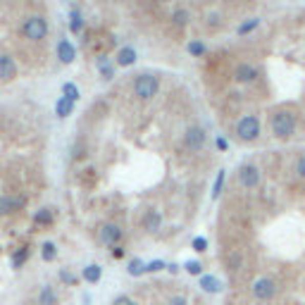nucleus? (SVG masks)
Here are the masks:
<instances>
[{
  "label": "nucleus",
  "mask_w": 305,
  "mask_h": 305,
  "mask_svg": "<svg viewBox=\"0 0 305 305\" xmlns=\"http://www.w3.org/2000/svg\"><path fill=\"white\" fill-rule=\"evenodd\" d=\"M115 62H117L119 67H132V64L136 62V50H134L132 46L122 48V50L117 53V57H115Z\"/></svg>",
  "instance_id": "15"
},
{
  "label": "nucleus",
  "mask_w": 305,
  "mask_h": 305,
  "mask_svg": "<svg viewBox=\"0 0 305 305\" xmlns=\"http://www.w3.org/2000/svg\"><path fill=\"white\" fill-rule=\"evenodd\" d=\"M191 248H193L195 253H205V250H208V238H205V236H195L193 241H191Z\"/></svg>",
  "instance_id": "31"
},
{
  "label": "nucleus",
  "mask_w": 305,
  "mask_h": 305,
  "mask_svg": "<svg viewBox=\"0 0 305 305\" xmlns=\"http://www.w3.org/2000/svg\"><path fill=\"white\" fill-rule=\"evenodd\" d=\"M253 296H255V300H260V303L272 300L277 296V284H274V279L272 277L255 279V281H253Z\"/></svg>",
  "instance_id": "5"
},
{
  "label": "nucleus",
  "mask_w": 305,
  "mask_h": 305,
  "mask_svg": "<svg viewBox=\"0 0 305 305\" xmlns=\"http://www.w3.org/2000/svg\"><path fill=\"white\" fill-rule=\"evenodd\" d=\"M72 112H74V103H72L70 98L62 96V98H60V100L55 103V115H57L60 119H64V117H70Z\"/></svg>",
  "instance_id": "17"
},
{
  "label": "nucleus",
  "mask_w": 305,
  "mask_h": 305,
  "mask_svg": "<svg viewBox=\"0 0 305 305\" xmlns=\"http://www.w3.org/2000/svg\"><path fill=\"white\" fill-rule=\"evenodd\" d=\"M184 272L191 277H203V265L198 260H188V263H184Z\"/></svg>",
  "instance_id": "28"
},
{
  "label": "nucleus",
  "mask_w": 305,
  "mask_h": 305,
  "mask_svg": "<svg viewBox=\"0 0 305 305\" xmlns=\"http://www.w3.org/2000/svg\"><path fill=\"white\" fill-rule=\"evenodd\" d=\"M160 227H162V212L150 208L146 215H143V229L152 234V231H160Z\"/></svg>",
  "instance_id": "14"
},
{
  "label": "nucleus",
  "mask_w": 305,
  "mask_h": 305,
  "mask_svg": "<svg viewBox=\"0 0 305 305\" xmlns=\"http://www.w3.org/2000/svg\"><path fill=\"white\" fill-rule=\"evenodd\" d=\"M215 146L220 148V150H227L229 143H227V139H224V136H217V139H215Z\"/></svg>",
  "instance_id": "38"
},
{
  "label": "nucleus",
  "mask_w": 305,
  "mask_h": 305,
  "mask_svg": "<svg viewBox=\"0 0 305 305\" xmlns=\"http://www.w3.org/2000/svg\"><path fill=\"white\" fill-rule=\"evenodd\" d=\"M34 222H36V227H50V224H53V210L41 208L34 215Z\"/></svg>",
  "instance_id": "19"
},
{
  "label": "nucleus",
  "mask_w": 305,
  "mask_h": 305,
  "mask_svg": "<svg viewBox=\"0 0 305 305\" xmlns=\"http://www.w3.org/2000/svg\"><path fill=\"white\" fill-rule=\"evenodd\" d=\"M260 179H263V174H260V169H257L255 165H250V162H243L241 167H238V184H241L243 188H257L260 186Z\"/></svg>",
  "instance_id": "6"
},
{
  "label": "nucleus",
  "mask_w": 305,
  "mask_h": 305,
  "mask_svg": "<svg viewBox=\"0 0 305 305\" xmlns=\"http://www.w3.org/2000/svg\"><path fill=\"white\" fill-rule=\"evenodd\" d=\"M167 272H172V274H177V272H179V265H177V263L167 265Z\"/></svg>",
  "instance_id": "40"
},
{
  "label": "nucleus",
  "mask_w": 305,
  "mask_h": 305,
  "mask_svg": "<svg viewBox=\"0 0 305 305\" xmlns=\"http://www.w3.org/2000/svg\"><path fill=\"white\" fill-rule=\"evenodd\" d=\"M17 76V62H14L12 55L7 53H0V81H10Z\"/></svg>",
  "instance_id": "9"
},
{
  "label": "nucleus",
  "mask_w": 305,
  "mask_h": 305,
  "mask_svg": "<svg viewBox=\"0 0 305 305\" xmlns=\"http://www.w3.org/2000/svg\"><path fill=\"white\" fill-rule=\"evenodd\" d=\"M208 141V134L203 126H188L186 134H184V148L191 152H198Z\"/></svg>",
  "instance_id": "7"
},
{
  "label": "nucleus",
  "mask_w": 305,
  "mask_h": 305,
  "mask_svg": "<svg viewBox=\"0 0 305 305\" xmlns=\"http://www.w3.org/2000/svg\"><path fill=\"white\" fill-rule=\"evenodd\" d=\"M126 272H129V277H141V274H146V263L139 260V257H134L129 263V267H126Z\"/></svg>",
  "instance_id": "23"
},
{
  "label": "nucleus",
  "mask_w": 305,
  "mask_h": 305,
  "mask_svg": "<svg viewBox=\"0 0 305 305\" xmlns=\"http://www.w3.org/2000/svg\"><path fill=\"white\" fill-rule=\"evenodd\" d=\"M24 208V198L19 195H0V215H10Z\"/></svg>",
  "instance_id": "12"
},
{
  "label": "nucleus",
  "mask_w": 305,
  "mask_h": 305,
  "mask_svg": "<svg viewBox=\"0 0 305 305\" xmlns=\"http://www.w3.org/2000/svg\"><path fill=\"white\" fill-rule=\"evenodd\" d=\"M98 236H100V243H105V246L115 248V246H119V243H122V236H124V231H122V227H119V224L107 222V224H103V227H100Z\"/></svg>",
  "instance_id": "8"
},
{
  "label": "nucleus",
  "mask_w": 305,
  "mask_h": 305,
  "mask_svg": "<svg viewBox=\"0 0 305 305\" xmlns=\"http://www.w3.org/2000/svg\"><path fill=\"white\" fill-rule=\"evenodd\" d=\"M27 257H29V246H21L19 250H17V253H14L12 255V265L14 267H17V270H19L21 265L27 263Z\"/></svg>",
  "instance_id": "29"
},
{
  "label": "nucleus",
  "mask_w": 305,
  "mask_h": 305,
  "mask_svg": "<svg viewBox=\"0 0 305 305\" xmlns=\"http://www.w3.org/2000/svg\"><path fill=\"white\" fill-rule=\"evenodd\" d=\"M296 174H298L300 179H305V152L298 158V162H296Z\"/></svg>",
  "instance_id": "34"
},
{
  "label": "nucleus",
  "mask_w": 305,
  "mask_h": 305,
  "mask_svg": "<svg viewBox=\"0 0 305 305\" xmlns=\"http://www.w3.org/2000/svg\"><path fill=\"white\" fill-rule=\"evenodd\" d=\"M186 50L193 57H205V55H208V48H205V43H201V41H191L186 46Z\"/></svg>",
  "instance_id": "26"
},
{
  "label": "nucleus",
  "mask_w": 305,
  "mask_h": 305,
  "mask_svg": "<svg viewBox=\"0 0 305 305\" xmlns=\"http://www.w3.org/2000/svg\"><path fill=\"white\" fill-rule=\"evenodd\" d=\"M217 24H220V17H217V14H210V17H208V27H217Z\"/></svg>",
  "instance_id": "39"
},
{
  "label": "nucleus",
  "mask_w": 305,
  "mask_h": 305,
  "mask_svg": "<svg viewBox=\"0 0 305 305\" xmlns=\"http://www.w3.org/2000/svg\"><path fill=\"white\" fill-rule=\"evenodd\" d=\"M83 303H86V305H91V303H89V298H86V300H83Z\"/></svg>",
  "instance_id": "42"
},
{
  "label": "nucleus",
  "mask_w": 305,
  "mask_h": 305,
  "mask_svg": "<svg viewBox=\"0 0 305 305\" xmlns=\"http://www.w3.org/2000/svg\"><path fill=\"white\" fill-rule=\"evenodd\" d=\"M160 91V79L155 74H139L134 79V96L139 98V100H152V98L158 96Z\"/></svg>",
  "instance_id": "2"
},
{
  "label": "nucleus",
  "mask_w": 305,
  "mask_h": 305,
  "mask_svg": "<svg viewBox=\"0 0 305 305\" xmlns=\"http://www.w3.org/2000/svg\"><path fill=\"white\" fill-rule=\"evenodd\" d=\"M70 31L72 34H81L83 31V17L79 10H72L70 12Z\"/></svg>",
  "instance_id": "20"
},
{
  "label": "nucleus",
  "mask_w": 305,
  "mask_h": 305,
  "mask_svg": "<svg viewBox=\"0 0 305 305\" xmlns=\"http://www.w3.org/2000/svg\"><path fill=\"white\" fill-rule=\"evenodd\" d=\"M260 134H263V126H260V119H257L255 115H243V117L236 122V136H238L243 143L257 141Z\"/></svg>",
  "instance_id": "3"
},
{
  "label": "nucleus",
  "mask_w": 305,
  "mask_h": 305,
  "mask_svg": "<svg viewBox=\"0 0 305 305\" xmlns=\"http://www.w3.org/2000/svg\"><path fill=\"white\" fill-rule=\"evenodd\" d=\"M224 177H227V169H220L215 177V184H212V201H217L222 195V188H224Z\"/></svg>",
  "instance_id": "24"
},
{
  "label": "nucleus",
  "mask_w": 305,
  "mask_h": 305,
  "mask_svg": "<svg viewBox=\"0 0 305 305\" xmlns=\"http://www.w3.org/2000/svg\"><path fill=\"white\" fill-rule=\"evenodd\" d=\"M188 19H191V14H188V10H184V7H179V10H174L172 12V21L177 27H186Z\"/></svg>",
  "instance_id": "25"
},
{
  "label": "nucleus",
  "mask_w": 305,
  "mask_h": 305,
  "mask_svg": "<svg viewBox=\"0 0 305 305\" xmlns=\"http://www.w3.org/2000/svg\"><path fill=\"white\" fill-rule=\"evenodd\" d=\"M98 70H100L103 79H112V74H115V67L110 64L107 55H100V57H98Z\"/></svg>",
  "instance_id": "22"
},
{
  "label": "nucleus",
  "mask_w": 305,
  "mask_h": 305,
  "mask_svg": "<svg viewBox=\"0 0 305 305\" xmlns=\"http://www.w3.org/2000/svg\"><path fill=\"white\" fill-rule=\"evenodd\" d=\"M162 270H167L165 260H150V263H146V274H155V272H162Z\"/></svg>",
  "instance_id": "30"
},
{
  "label": "nucleus",
  "mask_w": 305,
  "mask_h": 305,
  "mask_svg": "<svg viewBox=\"0 0 305 305\" xmlns=\"http://www.w3.org/2000/svg\"><path fill=\"white\" fill-rule=\"evenodd\" d=\"M160 3H172V0H160Z\"/></svg>",
  "instance_id": "41"
},
{
  "label": "nucleus",
  "mask_w": 305,
  "mask_h": 305,
  "mask_svg": "<svg viewBox=\"0 0 305 305\" xmlns=\"http://www.w3.org/2000/svg\"><path fill=\"white\" fill-rule=\"evenodd\" d=\"M83 281H89V284H98L100 281V277H103V267L100 265H86L81 272Z\"/></svg>",
  "instance_id": "16"
},
{
  "label": "nucleus",
  "mask_w": 305,
  "mask_h": 305,
  "mask_svg": "<svg viewBox=\"0 0 305 305\" xmlns=\"http://www.w3.org/2000/svg\"><path fill=\"white\" fill-rule=\"evenodd\" d=\"M76 57V48L72 46V41H67V38H62V41L57 43V60L62 64H72Z\"/></svg>",
  "instance_id": "13"
},
{
  "label": "nucleus",
  "mask_w": 305,
  "mask_h": 305,
  "mask_svg": "<svg viewBox=\"0 0 305 305\" xmlns=\"http://www.w3.org/2000/svg\"><path fill=\"white\" fill-rule=\"evenodd\" d=\"M257 70L253 67V64H248V62H241L238 67H236V72H234V79L238 83H255L257 81Z\"/></svg>",
  "instance_id": "11"
},
{
  "label": "nucleus",
  "mask_w": 305,
  "mask_h": 305,
  "mask_svg": "<svg viewBox=\"0 0 305 305\" xmlns=\"http://www.w3.org/2000/svg\"><path fill=\"white\" fill-rule=\"evenodd\" d=\"M167 305H188V298L179 293V296H172V298L167 300Z\"/></svg>",
  "instance_id": "35"
},
{
  "label": "nucleus",
  "mask_w": 305,
  "mask_h": 305,
  "mask_svg": "<svg viewBox=\"0 0 305 305\" xmlns=\"http://www.w3.org/2000/svg\"><path fill=\"white\" fill-rule=\"evenodd\" d=\"M198 289H201L203 293H210V296H217V293H222V281L215 277V274H203L201 279H198Z\"/></svg>",
  "instance_id": "10"
},
{
  "label": "nucleus",
  "mask_w": 305,
  "mask_h": 305,
  "mask_svg": "<svg viewBox=\"0 0 305 305\" xmlns=\"http://www.w3.org/2000/svg\"><path fill=\"white\" fill-rule=\"evenodd\" d=\"M260 27V19H250V21H243L241 27H238V36H246V34H250L253 29H257Z\"/></svg>",
  "instance_id": "32"
},
{
  "label": "nucleus",
  "mask_w": 305,
  "mask_h": 305,
  "mask_svg": "<svg viewBox=\"0 0 305 305\" xmlns=\"http://www.w3.org/2000/svg\"><path fill=\"white\" fill-rule=\"evenodd\" d=\"M38 305H57V293L53 291V286H43L38 293Z\"/></svg>",
  "instance_id": "18"
},
{
  "label": "nucleus",
  "mask_w": 305,
  "mask_h": 305,
  "mask_svg": "<svg viewBox=\"0 0 305 305\" xmlns=\"http://www.w3.org/2000/svg\"><path fill=\"white\" fill-rule=\"evenodd\" d=\"M21 34L27 36L29 41H43L48 36V19L41 14H31L21 24Z\"/></svg>",
  "instance_id": "4"
},
{
  "label": "nucleus",
  "mask_w": 305,
  "mask_h": 305,
  "mask_svg": "<svg viewBox=\"0 0 305 305\" xmlns=\"http://www.w3.org/2000/svg\"><path fill=\"white\" fill-rule=\"evenodd\" d=\"M112 305H136V300L132 296H117V298L112 300Z\"/></svg>",
  "instance_id": "33"
},
{
  "label": "nucleus",
  "mask_w": 305,
  "mask_h": 305,
  "mask_svg": "<svg viewBox=\"0 0 305 305\" xmlns=\"http://www.w3.org/2000/svg\"><path fill=\"white\" fill-rule=\"evenodd\" d=\"M60 279H62L64 284H76V277L72 274V272H67V270H62L60 272Z\"/></svg>",
  "instance_id": "36"
},
{
  "label": "nucleus",
  "mask_w": 305,
  "mask_h": 305,
  "mask_svg": "<svg viewBox=\"0 0 305 305\" xmlns=\"http://www.w3.org/2000/svg\"><path fill=\"white\" fill-rule=\"evenodd\" d=\"M62 96L64 98H70L72 103H76V100H79V96H81V93H79V86H76V83H72V81H67L62 86Z\"/></svg>",
  "instance_id": "27"
},
{
  "label": "nucleus",
  "mask_w": 305,
  "mask_h": 305,
  "mask_svg": "<svg viewBox=\"0 0 305 305\" xmlns=\"http://www.w3.org/2000/svg\"><path fill=\"white\" fill-rule=\"evenodd\" d=\"M41 257L43 260H46V263H53V260H55L57 257V246L53 241H46L41 246Z\"/></svg>",
  "instance_id": "21"
},
{
  "label": "nucleus",
  "mask_w": 305,
  "mask_h": 305,
  "mask_svg": "<svg viewBox=\"0 0 305 305\" xmlns=\"http://www.w3.org/2000/svg\"><path fill=\"white\" fill-rule=\"evenodd\" d=\"M272 134L277 139L286 141L296 134V115L289 110H279L272 115Z\"/></svg>",
  "instance_id": "1"
},
{
  "label": "nucleus",
  "mask_w": 305,
  "mask_h": 305,
  "mask_svg": "<svg viewBox=\"0 0 305 305\" xmlns=\"http://www.w3.org/2000/svg\"><path fill=\"white\" fill-rule=\"evenodd\" d=\"M110 255L115 257V260H122V257H124V248H122V246H115V248L110 250Z\"/></svg>",
  "instance_id": "37"
}]
</instances>
